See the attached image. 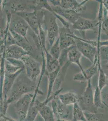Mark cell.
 Returning <instances> with one entry per match:
<instances>
[{
  "mask_svg": "<svg viewBox=\"0 0 108 121\" xmlns=\"http://www.w3.org/2000/svg\"><path fill=\"white\" fill-rule=\"evenodd\" d=\"M103 101L104 105L105 104L108 105V92L103 97Z\"/></svg>",
  "mask_w": 108,
  "mask_h": 121,
  "instance_id": "obj_35",
  "label": "cell"
},
{
  "mask_svg": "<svg viewBox=\"0 0 108 121\" xmlns=\"http://www.w3.org/2000/svg\"><path fill=\"white\" fill-rule=\"evenodd\" d=\"M9 30L15 39L16 45L22 47L23 49L30 54L32 56L31 52L33 51V49L32 46L30 44L29 41L26 40L22 36L15 33V32H14L13 30L10 29H9Z\"/></svg>",
  "mask_w": 108,
  "mask_h": 121,
  "instance_id": "obj_18",
  "label": "cell"
},
{
  "mask_svg": "<svg viewBox=\"0 0 108 121\" xmlns=\"http://www.w3.org/2000/svg\"><path fill=\"white\" fill-rule=\"evenodd\" d=\"M53 12L59 15L73 24L80 17V14L69 9H66L60 7H52Z\"/></svg>",
  "mask_w": 108,
  "mask_h": 121,
  "instance_id": "obj_17",
  "label": "cell"
},
{
  "mask_svg": "<svg viewBox=\"0 0 108 121\" xmlns=\"http://www.w3.org/2000/svg\"><path fill=\"white\" fill-rule=\"evenodd\" d=\"M73 33L70 29L59 28V43L60 50L68 48L72 46H76L75 39L70 36Z\"/></svg>",
  "mask_w": 108,
  "mask_h": 121,
  "instance_id": "obj_12",
  "label": "cell"
},
{
  "mask_svg": "<svg viewBox=\"0 0 108 121\" xmlns=\"http://www.w3.org/2000/svg\"><path fill=\"white\" fill-rule=\"evenodd\" d=\"M22 69V68L18 67L17 66L11 64L7 60L5 59V71L6 73H14L17 72H18L19 70L20 69Z\"/></svg>",
  "mask_w": 108,
  "mask_h": 121,
  "instance_id": "obj_32",
  "label": "cell"
},
{
  "mask_svg": "<svg viewBox=\"0 0 108 121\" xmlns=\"http://www.w3.org/2000/svg\"><path fill=\"white\" fill-rule=\"evenodd\" d=\"M101 91L97 86L94 93V103L97 109L103 108L104 107L102 98Z\"/></svg>",
  "mask_w": 108,
  "mask_h": 121,
  "instance_id": "obj_26",
  "label": "cell"
},
{
  "mask_svg": "<svg viewBox=\"0 0 108 121\" xmlns=\"http://www.w3.org/2000/svg\"><path fill=\"white\" fill-rule=\"evenodd\" d=\"M82 55V54L77 49L76 46H73L68 52V60L70 63H75L78 65L81 69V72H83L84 69L83 68L80 62Z\"/></svg>",
  "mask_w": 108,
  "mask_h": 121,
  "instance_id": "obj_21",
  "label": "cell"
},
{
  "mask_svg": "<svg viewBox=\"0 0 108 121\" xmlns=\"http://www.w3.org/2000/svg\"><path fill=\"white\" fill-rule=\"evenodd\" d=\"M0 117H4V118L6 119H7V120H8L9 121H16V120H15L13 119L9 118V117H7V116H3Z\"/></svg>",
  "mask_w": 108,
  "mask_h": 121,
  "instance_id": "obj_36",
  "label": "cell"
},
{
  "mask_svg": "<svg viewBox=\"0 0 108 121\" xmlns=\"http://www.w3.org/2000/svg\"><path fill=\"white\" fill-rule=\"evenodd\" d=\"M37 86L35 82L30 80L27 76L17 78L9 95L7 97L9 105L20 99L23 95L35 91Z\"/></svg>",
  "mask_w": 108,
  "mask_h": 121,
  "instance_id": "obj_1",
  "label": "cell"
},
{
  "mask_svg": "<svg viewBox=\"0 0 108 121\" xmlns=\"http://www.w3.org/2000/svg\"><path fill=\"white\" fill-rule=\"evenodd\" d=\"M108 11L104 6L103 14L102 19L101 29L104 32H108Z\"/></svg>",
  "mask_w": 108,
  "mask_h": 121,
  "instance_id": "obj_31",
  "label": "cell"
},
{
  "mask_svg": "<svg viewBox=\"0 0 108 121\" xmlns=\"http://www.w3.org/2000/svg\"><path fill=\"white\" fill-rule=\"evenodd\" d=\"M60 50L59 37L56 39V41L51 47L50 53L54 58L58 60L60 55Z\"/></svg>",
  "mask_w": 108,
  "mask_h": 121,
  "instance_id": "obj_29",
  "label": "cell"
},
{
  "mask_svg": "<svg viewBox=\"0 0 108 121\" xmlns=\"http://www.w3.org/2000/svg\"><path fill=\"white\" fill-rule=\"evenodd\" d=\"M104 106H105L106 107H107V110H108V105H105V104H104Z\"/></svg>",
  "mask_w": 108,
  "mask_h": 121,
  "instance_id": "obj_39",
  "label": "cell"
},
{
  "mask_svg": "<svg viewBox=\"0 0 108 121\" xmlns=\"http://www.w3.org/2000/svg\"><path fill=\"white\" fill-rule=\"evenodd\" d=\"M16 44L15 40L13 36L9 30L7 34V38H6V47H9L13 45H15Z\"/></svg>",
  "mask_w": 108,
  "mask_h": 121,
  "instance_id": "obj_34",
  "label": "cell"
},
{
  "mask_svg": "<svg viewBox=\"0 0 108 121\" xmlns=\"http://www.w3.org/2000/svg\"><path fill=\"white\" fill-rule=\"evenodd\" d=\"M48 17L47 19L44 17V23L47 32L48 43L51 47L53 45L56 38L59 37V28L56 23V17L53 14H51Z\"/></svg>",
  "mask_w": 108,
  "mask_h": 121,
  "instance_id": "obj_7",
  "label": "cell"
},
{
  "mask_svg": "<svg viewBox=\"0 0 108 121\" xmlns=\"http://www.w3.org/2000/svg\"><path fill=\"white\" fill-rule=\"evenodd\" d=\"M70 36L75 39L76 47L82 55L87 58L92 64L94 63L98 55L97 41L85 40L74 35L70 34Z\"/></svg>",
  "mask_w": 108,
  "mask_h": 121,
  "instance_id": "obj_2",
  "label": "cell"
},
{
  "mask_svg": "<svg viewBox=\"0 0 108 121\" xmlns=\"http://www.w3.org/2000/svg\"><path fill=\"white\" fill-rule=\"evenodd\" d=\"M72 121H86L83 110L78 103L73 105Z\"/></svg>",
  "mask_w": 108,
  "mask_h": 121,
  "instance_id": "obj_25",
  "label": "cell"
},
{
  "mask_svg": "<svg viewBox=\"0 0 108 121\" xmlns=\"http://www.w3.org/2000/svg\"><path fill=\"white\" fill-rule=\"evenodd\" d=\"M44 51L46 55V71L48 73L54 72L60 66L59 60L54 58L50 54L46 48H44Z\"/></svg>",
  "mask_w": 108,
  "mask_h": 121,
  "instance_id": "obj_20",
  "label": "cell"
},
{
  "mask_svg": "<svg viewBox=\"0 0 108 121\" xmlns=\"http://www.w3.org/2000/svg\"><path fill=\"white\" fill-rule=\"evenodd\" d=\"M37 11H24L16 13L17 15L23 18L29 25L35 35L38 36L39 34V19Z\"/></svg>",
  "mask_w": 108,
  "mask_h": 121,
  "instance_id": "obj_10",
  "label": "cell"
},
{
  "mask_svg": "<svg viewBox=\"0 0 108 121\" xmlns=\"http://www.w3.org/2000/svg\"><path fill=\"white\" fill-rule=\"evenodd\" d=\"M22 60L25 66L27 78L32 81L35 82L38 77L41 74L42 69L40 63L30 55L25 56Z\"/></svg>",
  "mask_w": 108,
  "mask_h": 121,
  "instance_id": "obj_6",
  "label": "cell"
},
{
  "mask_svg": "<svg viewBox=\"0 0 108 121\" xmlns=\"http://www.w3.org/2000/svg\"><path fill=\"white\" fill-rule=\"evenodd\" d=\"M34 94H27L14 103V108L18 121H25Z\"/></svg>",
  "mask_w": 108,
  "mask_h": 121,
  "instance_id": "obj_4",
  "label": "cell"
},
{
  "mask_svg": "<svg viewBox=\"0 0 108 121\" xmlns=\"http://www.w3.org/2000/svg\"><path fill=\"white\" fill-rule=\"evenodd\" d=\"M73 46L61 51L60 55L58 59L59 65L61 68L68 62V52Z\"/></svg>",
  "mask_w": 108,
  "mask_h": 121,
  "instance_id": "obj_30",
  "label": "cell"
},
{
  "mask_svg": "<svg viewBox=\"0 0 108 121\" xmlns=\"http://www.w3.org/2000/svg\"><path fill=\"white\" fill-rule=\"evenodd\" d=\"M60 66H59L58 69L55 71L54 72H52L51 73L47 72L46 74L48 78V91H47V98L49 97L51 95L52 92V90L53 88L54 84L55 83V81L56 79V77L57 76L58 74L59 73V71L60 69Z\"/></svg>",
  "mask_w": 108,
  "mask_h": 121,
  "instance_id": "obj_24",
  "label": "cell"
},
{
  "mask_svg": "<svg viewBox=\"0 0 108 121\" xmlns=\"http://www.w3.org/2000/svg\"><path fill=\"white\" fill-rule=\"evenodd\" d=\"M86 121H103L104 115L103 113L97 112L93 113L84 112Z\"/></svg>",
  "mask_w": 108,
  "mask_h": 121,
  "instance_id": "obj_28",
  "label": "cell"
},
{
  "mask_svg": "<svg viewBox=\"0 0 108 121\" xmlns=\"http://www.w3.org/2000/svg\"><path fill=\"white\" fill-rule=\"evenodd\" d=\"M35 104L38 109L39 113L44 121H56L55 115L52 109L43 101L40 102L36 100Z\"/></svg>",
  "mask_w": 108,
  "mask_h": 121,
  "instance_id": "obj_16",
  "label": "cell"
},
{
  "mask_svg": "<svg viewBox=\"0 0 108 121\" xmlns=\"http://www.w3.org/2000/svg\"><path fill=\"white\" fill-rule=\"evenodd\" d=\"M59 99L62 103L67 105H72L79 101L78 95L76 93L68 92L60 94L58 96Z\"/></svg>",
  "mask_w": 108,
  "mask_h": 121,
  "instance_id": "obj_19",
  "label": "cell"
},
{
  "mask_svg": "<svg viewBox=\"0 0 108 121\" xmlns=\"http://www.w3.org/2000/svg\"><path fill=\"white\" fill-rule=\"evenodd\" d=\"M56 121H72V120H61V119H57Z\"/></svg>",
  "mask_w": 108,
  "mask_h": 121,
  "instance_id": "obj_38",
  "label": "cell"
},
{
  "mask_svg": "<svg viewBox=\"0 0 108 121\" xmlns=\"http://www.w3.org/2000/svg\"><path fill=\"white\" fill-rule=\"evenodd\" d=\"M58 96L51 101V109L55 117L57 119L72 120L73 107L71 105H67L62 103Z\"/></svg>",
  "mask_w": 108,
  "mask_h": 121,
  "instance_id": "obj_3",
  "label": "cell"
},
{
  "mask_svg": "<svg viewBox=\"0 0 108 121\" xmlns=\"http://www.w3.org/2000/svg\"><path fill=\"white\" fill-rule=\"evenodd\" d=\"M23 69L22 68L18 72L12 74L5 72L2 91L1 93L0 94V103H7V97L10 91L12 88L17 78L23 71Z\"/></svg>",
  "mask_w": 108,
  "mask_h": 121,
  "instance_id": "obj_8",
  "label": "cell"
},
{
  "mask_svg": "<svg viewBox=\"0 0 108 121\" xmlns=\"http://www.w3.org/2000/svg\"><path fill=\"white\" fill-rule=\"evenodd\" d=\"M98 72L99 77L97 86L99 89L102 91L105 87L108 85V76L104 72L101 65V62L99 63Z\"/></svg>",
  "mask_w": 108,
  "mask_h": 121,
  "instance_id": "obj_23",
  "label": "cell"
},
{
  "mask_svg": "<svg viewBox=\"0 0 108 121\" xmlns=\"http://www.w3.org/2000/svg\"><path fill=\"white\" fill-rule=\"evenodd\" d=\"M94 93L91 81L89 80L87 82L85 91L79 99V102L82 105L81 107L83 110L90 112H97V109L94 103Z\"/></svg>",
  "mask_w": 108,
  "mask_h": 121,
  "instance_id": "obj_5",
  "label": "cell"
},
{
  "mask_svg": "<svg viewBox=\"0 0 108 121\" xmlns=\"http://www.w3.org/2000/svg\"><path fill=\"white\" fill-rule=\"evenodd\" d=\"M70 64V62L68 61L64 66L60 68L54 84L52 92H56L61 88V86L63 80H64L67 68H68Z\"/></svg>",
  "mask_w": 108,
  "mask_h": 121,
  "instance_id": "obj_22",
  "label": "cell"
},
{
  "mask_svg": "<svg viewBox=\"0 0 108 121\" xmlns=\"http://www.w3.org/2000/svg\"><path fill=\"white\" fill-rule=\"evenodd\" d=\"M98 26H99V22L97 20H93L80 17L73 24L72 27L75 30L84 32L87 30H94Z\"/></svg>",
  "mask_w": 108,
  "mask_h": 121,
  "instance_id": "obj_13",
  "label": "cell"
},
{
  "mask_svg": "<svg viewBox=\"0 0 108 121\" xmlns=\"http://www.w3.org/2000/svg\"><path fill=\"white\" fill-rule=\"evenodd\" d=\"M38 113L39 112L37 106L35 104V102L34 103L31 102L26 118L24 121H35Z\"/></svg>",
  "mask_w": 108,
  "mask_h": 121,
  "instance_id": "obj_27",
  "label": "cell"
},
{
  "mask_svg": "<svg viewBox=\"0 0 108 121\" xmlns=\"http://www.w3.org/2000/svg\"><path fill=\"white\" fill-rule=\"evenodd\" d=\"M88 0H84L79 3L75 0H62L60 1V7L66 9H69L79 13L86 9L84 5Z\"/></svg>",
  "mask_w": 108,
  "mask_h": 121,
  "instance_id": "obj_15",
  "label": "cell"
},
{
  "mask_svg": "<svg viewBox=\"0 0 108 121\" xmlns=\"http://www.w3.org/2000/svg\"><path fill=\"white\" fill-rule=\"evenodd\" d=\"M104 66L106 69L108 71V60L105 63H104Z\"/></svg>",
  "mask_w": 108,
  "mask_h": 121,
  "instance_id": "obj_37",
  "label": "cell"
},
{
  "mask_svg": "<svg viewBox=\"0 0 108 121\" xmlns=\"http://www.w3.org/2000/svg\"><path fill=\"white\" fill-rule=\"evenodd\" d=\"M100 62V54L98 53V55L94 63L92 64L89 68L84 70L83 72H81L74 75L73 80L80 82H85L91 80L92 78L96 75L97 72H98V66L99 63Z\"/></svg>",
  "mask_w": 108,
  "mask_h": 121,
  "instance_id": "obj_9",
  "label": "cell"
},
{
  "mask_svg": "<svg viewBox=\"0 0 108 121\" xmlns=\"http://www.w3.org/2000/svg\"><path fill=\"white\" fill-rule=\"evenodd\" d=\"M6 60H7L10 63H11L13 65L17 66L18 67L22 68H25V66L24 65L23 62L22 60L18 59H14L12 58H7L5 59Z\"/></svg>",
  "mask_w": 108,
  "mask_h": 121,
  "instance_id": "obj_33",
  "label": "cell"
},
{
  "mask_svg": "<svg viewBox=\"0 0 108 121\" xmlns=\"http://www.w3.org/2000/svg\"><path fill=\"white\" fill-rule=\"evenodd\" d=\"M27 55H31L23 49L22 47L16 44L7 47L6 48L5 59L12 58L22 60L23 58Z\"/></svg>",
  "mask_w": 108,
  "mask_h": 121,
  "instance_id": "obj_14",
  "label": "cell"
},
{
  "mask_svg": "<svg viewBox=\"0 0 108 121\" xmlns=\"http://www.w3.org/2000/svg\"><path fill=\"white\" fill-rule=\"evenodd\" d=\"M29 28V25L23 18L18 15L12 16L9 29L22 36L27 40H28L26 37V35Z\"/></svg>",
  "mask_w": 108,
  "mask_h": 121,
  "instance_id": "obj_11",
  "label": "cell"
}]
</instances>
